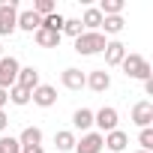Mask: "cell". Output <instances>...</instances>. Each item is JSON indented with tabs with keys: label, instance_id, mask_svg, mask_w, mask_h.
Instances as JSON below:
<instances>
[{
	"label": "cell",
	"instance_id": "cell-26",
	"mask_svg": "<svg viewBox=\"0 0 153 153\" xmlns=\"http://www.w3.org/2000/svg\"><path fill=\"white\" fill-rule=\"evenodd\" d=\"M33 12H36L39 18H45V15H51V12H54V3H51V0H36Z\"/></svg>",
	"mask_w": 153,
	"mask_h": 153
},
{
	"label": "cell",
	"instance_id": "cell-32",
	"mask_svg": "<svg viewBox=\"0 0 153 153\" xmlns=\"http://www.w3.org/2000/svg\"><path fill=\"white\" fill-rule=\"evenodd\" d=\"M0 57H3V48H0Z\"/></svg>",
	"mask_w": 153,
	"mask_h": 153
},
{
	"label": "cell",
	"instance_id": "cell-30",
	"mask_svg": "<svg viewBox=\"0 0 153 153\" xmlns=\"http://www.w3.org/2000/svg\"><path fill=\"white\" fill-rule=\"evenodd\" d=\"M6 102H9V90H0V111H3Z\"/></svg>",
	"mask_w": 153,
	"mask_h": 153
},
{
	"label": "cell",
	"instance_id": "cell-21",
	"mask_svg": "<svg viewBox=\"0 0 153 153\" xmlns=\"http://www.w3.org/2000/svg\"><path fill=\"white\" fill-rule=\"evenodd\" d=\"M63 24H66V18H63L60 12H51V15H45V18H42V27L57 30V33H63Z\"/></svg>",
	"mask_w": 153,
	"mask_h": 153
},
{
	"label": "cell",
	"instance_id": "cell-19",
	"mask_svg": "<svg viewBox=\"0 0 153 153\" xmlns=\"http://www.w3.org/2000/svg\"><path fill=\"white\" fill-rule=\"evenodd\" d=\"M54 144H57V150H75V135L69 132V129H63V132H57L54 135Z\"/></svg>",
	"mask_w": 153,
	"mask_h": 153
},
{
	"label": "cell",
	"instance_id": "cell-9",
	"mask_svg": "<svg viewBox=\"0 0 153 153\" xmlns=\"http://www.w3.org/2000/svg\"><path fill=\"white\" fill-rule=\"evenodd\" d=\"M60 81H63V87L66 90H81L84 84H87V75L81 72V69H63V75H60Z\"/></svg>",
	"mask_w": 153,
	"mask_h": 153
},
{
	"label": "cell",
	"instance_id": "cell-14",
	"mask_svg": "<svg viewBox=\"0 0 153 153\" xmlns=\"http://www.w3.org/2000/svg\"><path fill=\"white\" fill-rule=\"evenodd\" d=\"M18 27H21V30H27V33H36V30L42 27V18H39L33 9H27V12H18Z\"/></svg>",
	"mask_w": 153,
	"mask_h": 153
},
{
	"label": "cell",
	"instance_id": "cell-11",
	"mask_svg": "<svg viewBox=\"0 0 153 153\" xmlns=\"http://www.w3.org/2000/svg\"><path fill=\"white\" fill-rule=\"evenodd\" d=\"M126 144H129V135H126V132H120V129H114V132L102 135V147H108L111 153H123V150H126Z\"/></svg>",
	"mask_w": 153,
	"mask_h": 153
},
{
	"label": "cell",
	"instance_id": "cell-24",
	"mask_svg": "<svg viewBox=\"0 0 153 153\" xmlns=\"http://www.w3.org/2000/svg\"><path fill=\"white\" fill-rule=\"evenodd\" d=\"M63 33H66V36H72V39H78V36L84 33V27H81V21H78V18H66Z\"/></svg>",
	"mask_w": 153,
	"mask_h": 153
},
{
	"label": "cell",
	"instance_id": "cell-29",
	"mask_svg": "<svg viewBox=\"0 0 153 153\" xmlns=\"http://www.w3.org/2000/svg\"><path fill=\"white\" fill-rule=\"evenodd\" d=\"M6 126H9V117H6L3 111H0V132H6Z\"/></svg>",
	"mask_w": 153,
	"mask_h": 153
},
{
	"label": "cell",
	"instance_id": "cell-17",
	"mask_svg": "<svg viewBox=\"0 0 153 153\" xmlns=\"http://www.w3.org/2000/svg\"><path fill=\"white\" fill-rule=\"evenodd\" d=\"M18 144H21V147H36V144H42V129H39V126H27V129L21 132Z\"/></svg>",
	"mask_w": 153,
	"mask_h": 153
},
{
	"label": "cell",
	"instance_id": "cell-15",
	"mask_svg": "<svg viewBox=\"0 0 153 153\" xmlns=\"http://www.w3.org/2000/svg\"><path fill=\"white\" fill-rule=\"evenodd\" d=\"M60 36H63V33L48 30V27H39V30H36V42H39L42 48H57V45H60Z\"/></svg>",
	"mask_w": 153,
	"mask_h": 153
},
{
	"label": "cell",
	"instance_id": "cell-13",
	"mask_svg": "<svg viewBox=\"0 0 153 153\" xmlns=\"http://www.w3.org/2000/svg\"><path fill=\"white\" fill-rule=\"evenodd\" d=\"M126 57V45L123 42H105V66H120Z\"/></svg>",
	"mask_w": 153,
	"mask_h": 153
},
{
	"label": "cell",
	"instance_id": "cell-33",
	"mask_svg": "<svg viewBox=\"0 0 153 153\" xmlns=\"http://www.w3.org/2000/svg\"><path fill=\"white\" fill-rule=\"evenodd\" d=\"M138 153H144V150H138Z\"/></svg>",
	"mask_w": 153,
	"mask_h": 153
},
{
	"label": "cell",
	"instance_id": "cell-34",
	"mask_svg": "<svg viewBox=\"0 0 153 153\" xmlns=\"http://www.w3.org/2000/svg\"><path fill=\"white\" fill-rule=\"evenodd\" d=\"M0 153H3V150H0Z\"/></svg>",
	"mask_w": 153,
	"mask_h": 153
},
{
	"label": "cell",
	"instance_id": "cell-4",
	"mask_svg": "<svg viewBox=\"0 0 153 153\" xmlns=\"http://www.w3.org/2000/svg\"><path fill=\"white\" fill-rule=\"evenodd\" d=\"M18 60L15 57H0V90H9L18 81Z\"/></svg>",
	"mask_w": 153,
	"mask_h": 153
},
{
	"label": "cell",
	"instance_id": "cell-3",
	"mask_svg": "<svg viewBox=\"0 0 153 153\" xmlns=\"http://www.w3.org/2000/svg\"><path fill=\"white\" fill-rule=\"evenodd\" d=\"M75 51L78 54H84V57H90V54H99V51H105V33H81L78 39H75Z\"/></svg>",
	"mask_w": 153,
	"mask_h": 153
},
{
	"label": "cell",
	"instance_id": "cell-23",
	"mask_svg": "<svg viewBox=\"0 0 153 153\" xmlns=\"http://www.w3.org/2000/svg\"><path fill=\"white\" fill-rule=\"evenodd\" d=\"M102 30H105V33H120V30H123V18H120V15L102 18Z\"/></svg>",
	"mask_w": 153,
	"mask_h": 153
},
{
	"label": "cell",
	"instance_id": "cell-7",
	"mask_svg": "<svg viewBox=\"0 0 153 153\" xmlns=\"http://www.w3.org/2000/svg\"><path fill=\"white\" fill-rule=\"evenodd\" d=\"M132 123L141 126V129H150V123H153V105H150V102H135V108H132Z\"/></svg>",
	"mask_w": 153,
	"mask_h": 153
},
{
	"label": "cell",
	"instance_id": "cell-2",
	"mask_svg": "<svg viewBox=\"0 0 153 153\" xmlns=\"http://www.w3.org/2000/svg\"><path fill=\"white\" fill-rule=\"evenodd\" d=\"M15 30H18V3L0 0V36H9Z\"/></svg>",
	"mask_w": 153,
	"mask_h": 153
},
{
	"label": "cell",
	"instance_id": "cell-1",
	"mask_svg": "<svg viewBox=\"0 0 153 153\" xmlns=\"http://www.w3.org/2000/svg\"><path fill=\"white\" fill-rule=\"evenodd\" d=\"M120 66H123V72H126V78H138V81L153 78V69H150V63H147L141 54H126Z\"/></svg>",
	"mask_w": 153,
	"mask_h": 153
},
{
	"label": "cell",
	"instance_id": "cell-18",
	"mask_svg": "<svg viewBox=\"0 0 153 153\" xmlns=\"http://www.w3.org/2000/svg\"><path fill=\"white\" fill-rule=\"evenodd\" d=\"M72 123H75V129H90L93 126V111L90 108H78L72 114Z\"/></svg>",
	"mask_w": 153,
	"mask_h": 153
},
{
	"label": "cell",
	"instance_id": "cell-27",
	"mask_svg": "<svg viewBox=\"0 0 153 153\" xmlns=\"http://www.w3.org/2000/svg\"><path fill=\"white\" fill-rule=\"evenodd\" d=\"M138 144H141V150H144V153H150V147H153V129H141Z\"/></svg>",
	"mask_w": 153,
	"mask_h": 153
},
{
	"label": "cell",
	"instance_id": "cell-6",
	"mask_svg": "<svg viewBox=\"0 0 153 153\" xmlns=\"http://www.w3.org/2000/svg\"><path fill=\"white\" fill-rule=\"evenodd\" d=\"M30 99H33L39 108H51V105L57 102V90H54L51 84H39V87L30 93Z\"/></svg>",
	"mask_w": 153,
	"mask_h": 153
},
{
	"label": "cell",
	"instance_id": "cell-5",
	"mask_svg": "<svg viewBox=\"0 0 153 153\" xmlns=\"http://www.w3.org/2000/svg\"><path fill=\"white\" fill-rule=\"evenodd\" d=\"M93 123L102 129V132H114L117 129V108H99L96 114H93Z\"/></svg>",
	"mask_w": 153,
	"mask_h": 153
},
{
	"label": "cell",
	"instance_id": "cell-16",
	"mask_svg": "<svg viewBox=\"0 0 153 153\" xmlns=\"http://www.w3.org/2000/svg\"><path fill=\"white\" fill-rule=\"evenodd\" d=\"M81 27H87V33H96L102 27V12L99 9H84V18H81Z\"/></svg>",
	"mask_w": 153,
	"mask_h": 153
},
{
	"label": "cell",
	"instance_id": "cell-12",
	"mask_svg": "<svg viewBox=\"0 0 153 153\" xmlns=\"http://www.w3.org/2000/svg\"><path fill=\"white\" fill-rule=\"evenodd\" d=\"M15 84L33 93V90L39 87V69H36V66H24V69H18V81H15Z\"/></svg>",
	"mask_w": 153,
	"mask_h": 153
},
{
	"label": "cell",
	"instance_id": "cell-28",
	"mask_svg": "<svg viewBox=\"0 0 153 153\" xmlns=\"http://www.w3.org/2000/svg\"><path fill=\"white\" fill-rule=\"evenodd\" d=\"M21 153H45V150H42V144H36V147H21Z\"/></svg>",
	"mask_w": 153,
	"mask_h": 153
},
{
	"label": "cell",
	"instance_id": "cell-31",
	"mask_svg": "<svg viewBox=\"0 0 153 153\" xmlns=\"http://www.w3.org/2000/svg\"><path fill=\"white\" fill-rule=\"evenodd\" d=\"M144 93H147V96H153V78H147V81H144Z\"/></svg>",
	"mask_w": 153,
	"mask_h": 153
},
{
	"label": "cell",
	"instance_id": "cell-20",
	"mask_svg": "<svg viewBox=\"0 0 153 153\" xmlns=\"http://www.w3.org/2000/svg\"><path fill=\"white\" fill-rule=\"evenodd\" d=\"M99 12H102V18L120 15V12H123V0H102V3H99Z\"/></svg>",
	"mask_w": 153,
	"mask_h": 153
},
{
	"label": "cell",
	"instance_id": "cell-25",
	"mask_svg": "<svg viewBox=\"0 0 153 153\" xmlns=\"http://www.w3.org/2000/svg\"><path fill=\"white\" fill-rule=\"evenodd\" d=\"M0 150H3V153H21V144H18V138L3 135V138H0Z\"/></svg>",
	"mask_w": 153,
	"mask_h": 153
},
{
	"label": "cell",
	"instance_id": "cell-8",
	"mask_svg": "<svg viewBox=\"0 0 153 153\" xmlns=\"http://www.w3.org/2000/svg\"><path fill=\"white\" fill-rule=\"evenodd\" d=\"M84 87H90L93 93H105L108 87H111V75L105 72V69H93L90 75H87V84Z\"/></svg>",
	"mask_w": 153,
	"mask_h": 153
},
{
	"label": "cell",
	"instance_id": "cell-10",
	"mask_svg": "<svg viewBox=\"0 0 153 153\" xmlns=\"http://www.w3.org/2000/svg\"><path fill=\"white\" fill-rule=\"evenodd\" d=\"M102 150V132H87L81 141H75V153H99Z\"/></svg>",
	"mask_w": 153,
	"mask_h": 153
},
{
	"label": "cell",
	"instance_id": "cell-22",
	"mask_svg": "<svg viewBox=\"0 0 153 153\" xmlns=\"http://www.w3.org/2000/svg\"><path fill=\"white\" fill-rule=\"evenodd\" d=\"M9 99H12L15 105H27V102H30V90H24V87L12 84V87H9Z\"/></svg>",
	"mask_w": 153,
	"mask_h": 153
}]
</instances>
